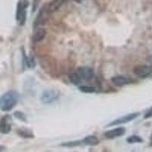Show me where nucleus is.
<instances>
[{
  "instance_id": "22",
  "label": "nucleus",
  "mask_w": 152,
  "mask_h": 152,
  "mask_svg": "<svg viewBox=\"0 0 152 152\" xmlns=\"http://www.w3.org/2000/svg\"><path fill=\"white\" fill-rule=\"evenodd\" d=\"M5 150V147L2 146V145H0V151H2Z\"/></svg>"
},
{
  "instance_id": "19",
  "label": "nucleus",
  "mask_w": 152,
  "mask_h": 152,
  "mask_svg": "<svg viewBox=\"0 0 152 152\" xmlns=\"http://www.w3.org/2000/svg\"><path fill=\"white\" fill-rule=\"evenodd\" d=\"M25 61H26V64L28 67L34 68L35 66V60L33 57L25 56Z\"/></svg>"
},
{
  "instance_id": "9",
  "label": "nucleus",
  "mask_w": 152,
  "mask_h": 152,
  "mask_svg": "<svg viewBox=\"0 0 152 152\" xmlns=\"http://www.w3.org/2000/svg\"><path fill=\"white\" fill-rule=\"evenodd\" d=\"M111 81L114 85L117 87H122L131 83L132 80L124 75H116L111 78Z\"/></svg>"
},
{
  "instance_id": "14",
  "label": "nucleus",
  "mask_w": 152,
  "mask_h": 152,
  "mask_svg": "<svg viewBox=\"0 0 152 152\" xmlns=\"http://www.w3.org/2000/svg\"><path fill=\"white\" fill-rule=\"evenodd\" d=\"M18 134L21 137L25 138H34V135L33 134L32 131L27 128H21L18 130Z\"/></svg>"
},
{
  "instance_id": "4",
  "label": "nucleus",
  "mask_w": 152,
  "mask_h": 152,
  "mask_svg": "<svg viewBox=\"0 0 152 152\" xmlns=\"http://www.w3.org/2000/svg\"><path fill=\"white\" fill-rule=\"evenodd\" d=\"M133 72L136 76L141 78H148L152 73V68L147 65H139L136 66L134 69Z\"/></svg>"
},
{
  "instance_id": "8",
  "label": "nucleus",
  "mask_w": 152,
  "mask_h": 152,
  "mask_svg": "<svg viewBox=\"0 0 152 152\" xmlns=\"http://www.w3.org/2000/svg\"><path fill=\"white\" fill-rule=\"evenodd\" d=\"M11 117L8 115L3 116L0 120V132L2 134H8L12 130V125L10 123Z\"/></svg>"
},
{
  "instance_id": "12",
  "label": "nucleus",
  "mask_w": 152,
  "mask_h": 152,
  "mask_svg": "<svg viewBox=\"0 0 152 152\" xmlns=\"http://www.w3.org/2000/svg\"><path fill=\"white\" fill-rule=\"evenodd\" d=\"M85 145H90V146H95V145H97L100 142L98 138H97L96 135H88V136L85 137L82 140Z\"/></svg>"
},
{
  "instance_id": "25",
  "label": "nucleus",
  "mask_w": 152,
  "mask_h": 152,
  "mask_svg": "<svg viewBox=\"0 0 152 152\" xmlns=\"http://www.w3.org/2000/svg\"><path fill=\"white\" fill-rule=\"evenodd\" d=\"M2 38L0 37V42H2Z\"/></svg>"
},
{
  "instance_id": "13",
  "label": "nucleus",
  "mask_w": 152,
  "mask_h": 152,
  "mask_svg": "<svg viewBox=\"0 0 152 152\" xmlns=\"http://www.w3.org/2000/svg\"><path fill=\"white\" fill-rule=\"evenodd\" d=\"M47 13H49V12L47 8L45 7L42 8V9L40 11L39 14H38L36 21H35V25H36V26L37 25H39V24H42L43 21H44V20L47 18Z\"/></svg>"
},
{
  "instance_id": "2",
  "label": "nucleus",
  "mask_w": 152,
  "mask_h": 152,
  "mask_svg": "<svg viewBox=\"0 0 152 152\" xmlns=\"http://www.w3.org/2000/svg\"><path fill=\"white\" fill-rule=\"evenodd\" d=\"M29 5L28 0H20L17 5L16 11V21L20 25H24L26 21L27 8Z\"/></svg>"
},
{
  "instance_id": "23",
  "label": "nucleus",
  "mask_w": 152,
  "mask_h": 152,
  "mask_svg": "<svg viewBox=\"0 0 152 152\" xmlns=\"http://www.w3.org/2000/svg\"><path fill=\"white\" fill-rule=\"evenodd\" d=\"M150 146H152V134L150 136Z\"/></svg>"
},
{
  "instance_id": "7",
  "label": "nucleus",
  "mask_w": 152,
  "mask_h": 152,
  "mask_svg": "<svg viewBox=\"0 0 152 152\" xmlns=\"http://www.w3.org/2000/svg\"><path fill=\"white\" fill-rule=\"evenodd\" d=\"M126 133V129L124 127H118L113 129L108 130L104 133V136L108 139H113V138L121 137Z\"/></svg>"
},
{
  "instance_id": "1",
  "label": "nucleus",
  "mask_w": 152,
  "mask_h": 152,
  "mask_svg": "<svg viewBox=\"0 0 152 152\" xmlns=\"http://www.w3.org/2000/svg\"><path fill=\"white\" fill-rule=\"evenodd\" d=\"M18 100V94L15 91H9L0 97V110L4 112L12 110Z\"/></svg>"
},
{
  "instance_id": "6",
  "label": "nucleus",
  "mask_w": 152,
  "mask_h": 152,
  "mask_svg": "<svg viewBox=\"0 0 152 152\" xmlns=\"http://www.w3.org/2000/svg\"><path fill=\"white\" fill-rule=\"evenodd\" d=\"M76 72L80 75L81 80H84V81H90L94 78V75L93 69L87 66L79 67Z\"/></svg>"
},
{
  "instance_id": "18",
  "label": "nucleus",
  "mask_w": 152,
  "mask_h": 152,
  "mask_svg": "<svg viewBox=\"0 0 152 152\" xmlns=\"http://www.w3.org/2000/svg\"><path fill=\"white\" fill-rule=\"evenodd\" d=\"M14 116L17 118L18 119L21 120L23 122H27V117L26 115L22 112H20V111H16L14 113Z\"/></svg>"
},
{
  "instance_id": "11",
  "label": "nucleus",
  "mask_w": 152,
  "mask_h": 152,
  "mask_svg": "<svg viewBox=\"0 0 152 152\" xmlns=\"http://www.w3.org/2000/svg\"><path fill=\"white\" fill-rule=\"evenodd\" d=\"M47 34V31L43 28H38L35 31L33 36V40L34 42H40L44 39Z\"/></svg>"
},
{
  "instance_id": "20",
  "label": "nucleus",
  "mask_w": 152,
  "mask_h": 152,
  "mask_svg": "<svg viewBox=\"0 0 152 152\" xmlns=\"http://www.w3.org/2000/svg\"><path fill=\"white\" fill-rule=\"evenodd\" d=\"M81 145V142H66L64 144H62V146L65 147H75V146H78Z\"/></svg>"
},
{
  "instance_id": "24",
  "label": "nucleus",
  "mask_w": 152,
  "mask_h": 152,
  "mask_svg": "<svg viewBox=\"0 0 152 152\" xmlns=\"http://www.w3.org/2000/svg\"><path fill=\"white\" fill-rule=\"evenodd\" d=\"M75 2H78V3H81V2H83V1H85V0H74Z\"/></svg>"
},
{
  "instance_id": "16",
  "label": "nucleus",
  "mask_w": 152,
  "mask_h": 152,
  "mask_svg": "<svg viewBox=\"0 0 152 152\" xmlns=\"http://www.w3.org/2000/svg\"><path fill=\"white\" fill-rule=\"evenodd\" d=\"M126 142L129 144H134V143H142L143 142V139L141 136L138 135H130L127 138Z\"/></svg>"
},
{
  "instance_id": "21",
  "label": "nucleus",
  "mask_w": 152,
  "mask_h": 152,
  "mask_svg": "<svg viewBox=\"0 0 152 152\" xmlns=\"http://www.w3.org/2000/svg\"><path fill=\"white\" fill-rule=\"evenodd\" d=\"M152 117V107H151L150 109L145 113V116H144V118L145 119H150V118Z\"/></svg>"
},
{
  "instance_id": "17",
  "label": "nucleus",
  "mask_w": 152,
  "mask_h": 152,
  "mask_svg": "<svg viewBox=\"0 0 152 152\" xmlns=\"http://www.w3.org/2000/svg\"><path fill=\"white\" fill-rule=\"evenodd\" d=\"M79 90L81 92L87 94H91L96 91V88L93 86H88V85H83V86L79 87Z\"/></svg>"
},
{
  "instance_id": "5",
  "label": "nucleus",
  "mask_w": 152,
  "mask_h": 152,
  "mask_svg": "<svg viewBox=\"0 0 152 152\" xmlns=\"http://www.w3.org/2000/svg\"><path fill=\"white\" fill-rule=\"evenodd\" d=\"M140 115L139 113H129L128 115H126V116H121V117L117 118L116 119H115L114 121L111 122L109 125L107 126H118V125H122V124H126V123H128L129 122L132 121L134 119H136L137 117H138Z\"/></svg>"
},
{
  "instance_id": "10",
  "label": "nucleus",
  "mask_w": 152,
  "mask_h": 152,
  "mask_svg": "<svg viewBox=\"0 0 152 152\" xmlns=\"http://www.w3.org/2000/svg\"><path fill=\"white\" fill-rule=\"evenodd\" d=\"M66 0H53L47 7L49 13H54L57 12L60 9L61 6L66 2Z\"/></svg>"
},
{
  "instance_id": "3",
  "label": "nucleus",
  "mask_w": 152,
  "mask_h": 152,
  "mask_svg": "<svg viewBox=\"0 0 152 152\" xmlns=\"http://www.w3.org/2000/svg\"><path fill=\"white\" fill-rule=\"evenodd\" d=\"M59 91L56 89H47L42 93L40 100L44 104H50L59 99Z\"/></svg>"
},
{
  "instance_id": "15",
  "label": "nucleus",
  "mask_w": 152,
  "mask_h": 152,
  "mask_svg": "<svg viewBox=\"0 0 152 152\" xmlns=\"http://www.w3.org/2000/svg\"><path fill=\"white\" fill-rule=\"evenodd\" d=\"M69 78L72 83L73 85H79V84L81 82V81H82L81 78V77H80V75L78 74V72H72L71 74L69 75Z\"/></svg>"
}]
</instances>
